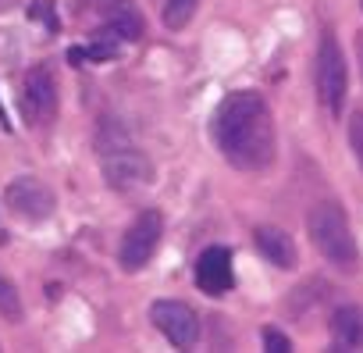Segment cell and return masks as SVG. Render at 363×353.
I'll use <instances>...</instances> for the list:
<instances>
[{
    "label": "cell",
    "mask_w": 363,
    "mask_h": 353,
    "mask_svg": "<svg viewBox=\"0 0 363 353\" xmlns=\"http://www.w3.org/2000/svg\"><path fill=\"white\" fill-rule=\"evenodd\" d=\"M214 139L239 171H260L274 161V121L267 100L253 89L228 93L214 111Z\"/></svg>",
    "instance_id": "6da1fadb"
},
{
    "label": "cell",
    "mask_w": 363,
    "mask_h": 353,
    "mask_svg": "<svg viewBox=\"0 0 363 353\" xmlns=\"http://www.w3.org/2000/svg\"><path fill=\"white\" fill-rule=\"evenodd\" d=\"M306 229H310V239H313L317 254L328 264H335L338 271L356 268V243H352V232H349L345 214L335 204H317L306 214Z\"/></svg>",
    "instance_id": "7a4b0ae2"
},
{
    "label": "cell",
    "mask_w": 363,
    "mask_h": 353,
    "mask_svg": "<svg viewBox=\"0 0 363 353\" xmlns=\"http://www.w3.org/2000/svg\"><path fill=\"white\" fill-rule=\"evenodd\" d=\"M317 93H320V104L328 107L331 118H338L345 111L349 72H345V54L331 33H324L320 47H317Z\"/></svg>",
    "instance_id": "3957f363"
},
{
    "label": "cell",
    "mask_w": 363,
    "mask_h": 353,
    "mask_svg": "<svg viewBox=\"0 0 363 353\" xmlns=\"http://www.w3.org/2000/svg\"><path fill=\"white\" fill-rule=\"evenodd\" d=\"M104 179L114 193H135V190L150 186L153 164L135 146H114L104 153Z\"/></svg>",
    "instance_id": "277c9868"
},
{
    "label": "cell",
    "mask_w": 363,
    "mask_h": 353,
    "mask_svg": "<svg viewBox=\"0 0 363 353\" xmlns=\"http://www.w3.org/2000/svg\"><path fill=\"white\" fill-rule=\"evenodd\" d=\"M160 229H164V222H160L157 211H143V214L128 225V232L121 236V250H118V261H121L125 271H139V268H146V261L157 254Z\"/></svg>",
    "instance_id": "5b68a950"
},
{
    "label": "cell",
    "mask_w": 363,
    "mask_h": 353,
    "mask_svg": "<svg viewBox=\"0 0 363 353\" xmlns=\"http://www.w3.org/2000/svg\"><path fill=\"white\" fill-rule=\"evenodd\" d=\"M150 321L164 332V339L178 349H186L200 339V317L189 303H182V300H157L150 307Z\"/></svg>",
    "instance_id": "8992f818"
},
{
    "label": "cell",
    "mask_w": 363,
    "mask_h": 353,
    "mask_svg": "<svg viewBox=\"0 0 363 353\" xmlns=\"http://www.w3.org/2000/svg\"><path fill=\"white\" fill-rule=\"evenodd\" d=\"M22 111L33 125H47L57 114V82L47 65H36L22 86Z\"/></svg>",
    "instance_id": "52a82bcc"
},
{
    "label": "cell",
    "mask_w": 363,
    "mask_h": 353,
    "mask_svg": "<svg viewBox=\"0 0 363 353\" xmlns=\"http://www.w3.org/2000/svg\"><path fill=\"white\" fill-rule=\"evenodd\" d=\"M4 200H8V207H11L18 218H26V222H43V218L54 214V193H50L40 179H33V175H22V179H15V183L4 190Z\"/></svg>",
    "instance_id": "ba28073f"
},
{
    "label": "cell",
    "mask_w": 363,
    "mask_h": 353,
    "mask_svg": "<svg viewBox=\"0 0 363 353\" xmlns=\"http://www.w3.org/2000/svg\"><path fill=\"white\" fill-rule=\"evenodd\" d=\"M196 286L211 296H221L232 289V254L225 246H211L196 261Z\"/></svg>",
    "instance_id": "9c48e42d"
},
{
    "label": "cell",
    "mask_w": 363,
    "mask_h": 353,
    "mask_svg": "<svg viewBox=\"0 0 363 353\" xmlns=\"http://www.w3.org/2000/svg\"><path fill=\"white\" fill-rule=\"evenodd\" d=\"M253 236H257V250H260L274 268H281V271L296 268V243H292L289 232H281V229H274V225H260Z\"/></svg>",
    "instance_id": "30bf717a"
},
{
    "label": "cell",
    "mask_w": 363,
    "mask_h": 353,
    "mask_svg": "<svg viewBox=\"0 0 363 353\" xmlns=\"http://www.w3.org/2000/svg\"><path fill=\"white\" fill-rule=\"evenodd\" d=\"M107 29H114L121 40H139L143 36V18L135 15V8L128 0H111L107 8Z\"/></svg>",
    "instance_id": "8fae6325"
},
{
    "label": "cell",
    "mask_w": 363,
    "mask_h": 353,
    "mask_svg": "<svg viewBox=\"0 0 363 353\" xmlns=\"http://www.w3.org/2000/svg\"><path fill=\"white\" fill-rule=\"evenodd\" d=\"M359 328H363V321H359V314H356L352 307H342V310H335L331 335H335V346H338V349H349V346H356V342H359Z\"/></svg>",
    "instance_id": "7c38bea8"
},
{
    "label": "cell",
    "mask_w": 363,
    "mask_h": 353,
    "mask_svg": "<svg viewBox=\"0 0 363 353\" xmlns=\"http://www.w3.org/2000/svg\"><path fill=\"white\" fill-rule=\"evenodd\" d=\"M196 8H200V0H160V18L171 33H178L193 22Z\"/></svg>",
    "instance_id": "4fadbf2b"
},
{
    "label": "cell",
    "mask_w": 363,
    "mask_h": 353,
    "mask_svg": "<svg viewBox=\"0 0 363 353\" xmlns=\"http://www.w3.org/2000/svg\"><path fill=\"white\" fill-rule=\"evenodd\" d=\"M0 314L11 317V321H22V300H18V289L0 275Z\"/></svg>",
    "instance_id": "5bb4252c"
},
{
    "label": "cell",
    "mask_w": 363,
    "mask_h": 353,
    "mask_svg": "<svg viewBox=\"0 0 363 353\" xmlns=\"http://www.w3.org/2000/svg\"><path fill=\"white\" fill-rule=\"evenodd\" d=\"M349 146H352V153H356V161H359V168H363V111L352 114V125H349Z\"/></svg>",
    "instance_id": "9a60e30c"
},
{
    "label": "cell",
    "mask_w": 363,
    "mask_h": 353,
    "mask_svg": "<svg viewBox=\"0 0 363 353\" xmlns=\"http://www.w3.org/2000/svg\"><path fill=\"white\" fill-rule=\"evenodd\" d=\"M264 349H271V353H289L292 349V342H289V335H281L278 328H264Z\"/></svg>",
    "instance_id": "2e32d148"
},
{
    "label": "cell",
    "mask_w": 363,
    "mask_h": 353,
    "mask_svg": "<svg viewBox=\"0 0 363 353\" xmlns=\"http://www.w3.org/2000/svg\"><path fill=\"white\" fill-rule=\"evenodd\" d=\"M29 18H33V22H43L47 29H57V18H54V11H50L47 0H33V4H29Z\"/></svg>",
    "instance_id": "e0dca14e"
},
{
    "label": "cell",
    "mask_w": 363,
    "mask_h": 353,
    "mask_svg": "<svg viewBox=\"0 0 363 353\" xmlns=\"http://www.w3.org/2000/svg\"><path fill=\"white\" fill-rule=\"evenodd\" d=\"M359 68H363V33H359Z\"/></svg>",
    "instance_id": "ac0fdd59"
}]
</instances>
